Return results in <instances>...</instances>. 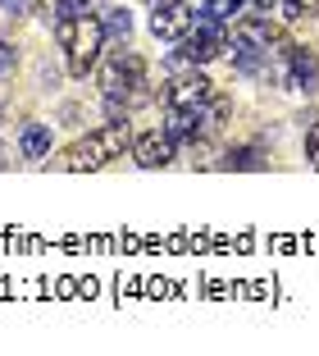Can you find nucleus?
<instances>
[{
  "mask_svg": "<svg viewBox=\"0 0 319 356\" xmlns=\"http://www.w3.org/2000/svg\"><path fill=\"white\" fill-rule=\"evenodd\" d=\"M128 147H133L128 124H124V119H110L101 133L73 142V147L60 156V169H73V174H83V169H101V165H110V160H119Z\"/></svg>",
  "mask_w": 319,
  "mask_h": 356,
  "instance_id": "f257e3e1",
  "label": "nucleus"
},
{
  "mask_svg": "<svg viewBox=\"0 0 319 356\" xmlns=\"http://www.w3.org/2000/svg\"><path fill=\"white\" fill-rule=\"evenodd\" d=\"M224 46H228V28H224V19H196L192 28L183 32V46H178V60H187V64H206V60H215V55H224Z\"/></svg>",
  "mask_w": 319,
  "mask_h": 356,
  "instance_id": "f03ea898",
  "label": "nucleus"
},
{
  "mask_svg": "<svg viewBox=\"0 0 319 356\" xmlns=\"http://www.w3.org/2000/svg\"><path fill=\"white\" fill-rule=\"evenodd\" d=\"M101 46H105V23L96 19V14H78L73 42L64 46V51H69V74L73 78H87V69L101 60Z\"/></svg>",
  "mask_w": 319,
  "mask_h": 356,
  "instance_id": "7ed1b4c3",
  "label": "nucleus"
},
{
  "mask_svg": "<svg viewBox=\"0 0 319 356\" xmlns=\"http://www.w3.org/2000/svg\"><path fill=\"white\" fill-rule=\"evenodd\" d=\"M101 87L110 101H119V96H128L133 87H146V64L137 60L133 51H114L110 64H105V74H101Z\"/></svg>",
  "mask_w": 319,
  "mask_h": 356,
  "instance_id": "20e7f679",
  "label": "nucleus"
},
{
  "mask_svg": "<svg viewBox=\"0 0 319 356\" xmlns=\"http://www.w3.org/2000/svg\"><path fill=\"white\" fill-rule=\"evenodd\" d=\"M192 23H196V10L187 5V0H160V5H155V14H151V32L160 37V42L183 37Z\"/></svg>",
  "mask_w": 319,
  "mask_h": 356,
  "instance_id": "39448f33",
  "label": "nucleus"
},
{
  "mask_svg": "<svg viewBox=\"0 0 319 356\" xmlns=\"http://www.w3.org/2000/svg\"><path fill=\"white\" fill-rule=\"evenodd\" d=\"M210 96H215V83L206 74H187L169 87V105L174 110H201V105H210Z\"/></svg>",
  "mask_w": 319,
  "mask_h": 356,
  "instance_id": "423d86ee",
  "label": "nucleus"
},
{
  "mask_svg": "<svg viewBox=\"0 0 319 356\" xmlns=\"http://www.w3.org/2000/svg\"><path fill=\"white\" fill-rule=\"evenodd\" d=\"M133 156L142 169H165L169 160H174V137L160 133V128H151V133H142L133 142Z\"/></svg>",
  "mask_w": 319,
  "mask_h": 356,
  "instance_id": "0eeeda50",
  "label": "nucleus"
},
{
  "mask_svg": "<svg viewBox=\"0 0 319 356\" xmlns=\"http://www.w3.org/2000/svg\"><path fill=\"white\" fill-rule=\"evenodd\" d=\"M233 37H237V46H251V51H265V55H269V46H278V28L269 19H260V14L237 19Z\"/></svg>",
  "mask_w": 319,
  "mask_h": 356,
  "instance_id": "6e6552de",
  "label": "nucleus"
},
{
  "mask_svg": "<svg viewBox=\"0 0 319 356\" xmlns=\"http://www.w3.org/2000/svg\"><path fill=\"white\" fill-rule=\"evenodd\" d=\"M165 133L174 137V142H187V137L201 133V115H196V110H174V105H169V128Z\"/></svg>",
  "mask_w": 319,
  "mask_h": 356,
  "instance_id": "1a4fd4ad",
  "label": "nucleus"
},
{
  "mask_svg": "<svg viewBox=\"0 0 319 356\" xmlns=\"http://www.w3.org/2000/svg\"><path fill=\"white\" fill-rule=\"evenodd\" d=\"M19 147H23V156H28V160H42L46 151H51V128H46V124H28Z\"/></svg>",
  "mask_w": 319,
  "mask_h": 356,
  "instance_id": "9d476101",
  "label": "nucleus"
},
{
  "mask_svg": "<svg viewBox=\"0 0 319 356\" xmlns=\"http://www.w3.org/2000/svg\"><path fill=\"white\" fill-rule=\"evenodd\" d=\"M242 5L247 0H206V14L210 19H233V14H242Z\"/></svg>",
  "mask_w": 319,
  "mask_h": 356,
  "instance_id": "9b49d317",
  "label": "nucleus"
},
{
  "mask_svg": "<svg viewBox=\"0 0 319 356\" xmlns=\"http://www.w3.org/2000/svg\"><path fill=\"white\" fill-rule=\"evenodd\" d=\"M224 165H228V169H260V151H256V147H242V151H233Z\"/></svg>",
  "mask_w": 319,
  "mask_h": 356,
  "instance_id": "f8f14e48",
  "label": "nucleus"
},
{
  "mask_svg": "<svg viewBox=\"0 0 319 356\" xmlns=\"http://www.w3.org/2000/svg\"><path fill=\"white\" fill-rule=\"evenodd\" d=\"M105 32H114V37H128V32H133V19H128L124 10H110V19H105Z\"/></svg>",
  "mask_w": 319,
  "mask_h": 356,
  "instance_id": "ddd939ff",
  "label": "nucleus"
},
{
  "mask_svg": "<svg viewBox=\"0 0 319 356\" xmlns=\"http://www.w3.org/2000/svg\"><path fill=\"white\" fill-rule=\"evenodd\" d=\"M10 69H14V46L0 42V74H10Z\"/></svg>",
  "mask_w": 319,
  "mask_h": 356,
  "instance_id": "4468645a",
  "label": "nucleus"
},
{
  "mask_svg": "<svg viewBox=\"0 0 319 356\" xmlns=\"http://www.w3.org/2000/svg\"><path fill=\"white\" fill-rule=\"evenodd\" d=\"M310 165L319 169V128H315V133H310Z\"/></svg>",
  "mask_w": 319,
  "mask_h": 356,
  "instance_id": "2eb2a0df",
  "label": "nucleus"
},
{
  "mask_svg": "<svg viewBox=\"0 0 319 356\" xmlns=\"http://www.w3.org/2000/svg\"><path fill=\"white\" fill-rule=\"evenodd\" d=\"M297 5H301L306 14H319V0H297Z\"/></svg>",
  "mask_w": 319,
  "mask_h": 356,
  "instance_id": "dca6fc26",
  "label": "nucleus"
},
{
  "mask_svg": "<svg viewBox=\"0 0 319 356\" xmlns=\"http://www.w3.org/2000/svg\"><path fill=\"white\" fill-rule=\"evenodd\" d=\"M0 169H5V151H0Z\"/></svg>",
  "mask_w": 319,
  "mask_h": 356,
  "instance_id": "f3484780",
  "label": "nucleus"
},
{
  "mask_svg": "<svg viewBox=\"0 0 319 356\" xmlns=\"http://www.w3.org/2000/svg\"><path fill=\"white\" fill-rule=\"evenodd\" d=\"M155 5H160V0H155Z\"/></svg>",
  "mask_w": 319,
  "mask_h": 356,
  "instance_id": "a211bd4d",
  "label": "nucleus"
}]
</instances>
